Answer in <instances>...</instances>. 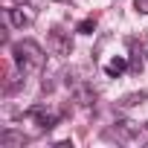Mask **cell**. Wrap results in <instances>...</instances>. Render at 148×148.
<instances>
[{
	"label": "cell",
	"mask_w": 148,
	"mask_h": 148,
	"mask_svg": "<svg viewBox=\"0 0 148 148\" xmlns=\"http://www.w3.org/2000/svg\"><path fill=\"white\" fill-rule=\"evenodd\" d=\"M44 49L35 44V41H21V44H15V61H18V67L23 70V73H35V70H41L44 67Z\"/></svg>",
	"instance_id": "6da1fadb"
},
{
	"label": "cell",
	"mask_w": 148,
	"mask_h": 148,
	"mask_svg": "<svg viewBox=\"0 0 148 148\" xmlns=\"http://www.w3.org/2000/svg\"><path fill=\"white\" fill-rule=\"evenodd\" d=\"M35 18H38V12L32 9V6H26V3H18L15 9H9V21L15 23V26H32L35 23Z\"/></svg>",
	"instance_id": "7a4b0ae2"
},
{
	"label": "cell",
	"mask_w": 148,
	"mask_h": 148,
	"mask_svg": "<svg viewBox=\"0 0 148 148\" xmlns=\"http://www.w3.org/2000/svg\"><path fill=\"white\" fill-rule=\"evenodd\" d=\"M23 145H26V136L12 131V128H6L3 134H0V148H23Z\"/></svg>",
	"instance_id": "3957f363"
},
{
	"label": "cell",
	"mask_w": 148,
	"mask_h": 148,
	"mask_svg": "<svg viewBox=\"0 0 148 148\" xmlns=\"http://www.w3.org/2000/svg\"><path fill=\"white\" fill-rule=\"evenodd\" d=\"M73 99H76L79 105H84V108H87V105H93V102H96V90H93V87L79 84V87H73Z\"/></svg>",
	"instance_id": "277c9868"
},
{
	"label": "cell",
	"mask_w": 148,
	"mask_h": 148,
	"mask_svg": "<svg viewBox=\"0 0 148 148\" xmlns=\"http://www.w3.org/2000/svg\"><path fill=\"white\" fill-rule=\"evenodd\" d=\"M49 44H52V49H55L58 55H70V52H73L70 38H64L61 32H52V35H49Z\"/></svg>",
	"instance_id": "5b68a950"
},
{
	"label": "cell",
	"mask_w": 148,
	"mask_h": 148,
	"mask_svg": "<svg viewBox=\"0 0 148 148\" xmlns=\"http://www.w3.org/2000/svg\"><path fill=\"white\" fill-rule=\"evenodd\" d=\"M128 70V61L125 58H113V61H108L105 64V73H108V76L113 79V76H119V73H125Z\"/></svg>",
	"instance_id": "8992f818"
},
{
	"label": "cell",
	"mask_w": 148,
	"mask_h": 148,
	"mask_svg": "<svg viewBox=\"0 0 148 148\" xmlns=\"http://www.w3.org/2000/svg\"><path fill=\"white\" fill-rule=\"evenodd\" d=\"M145 99H148V93H128L119 105H122V108H134V105H139V102H145Z\"/></svg>",
	"instance_id": "52a82bcc"
},
{
	"label": "cell",
	"mask_w": 148,
	"mask_h": 148,
	"mask_svg": "<svg viewBox=\"0 0 148 148\" xmlns=\"http://www.w3.org/2000/svg\"><path fill=\"white\" fill-rule=\"evenodd\" d=\"M76 32H79V35H93V32H96V21H93V18H84V21L76 26Z\"/></svg>",
	"instance_id": "ba28073f"
},
{
	"label": "cell",
	"mask_w": 148,
	"mask_h": 148,
	"mask_svg": "<svg viewBox=\"0 0 148 148\" xmlns=\"http://www.w3.org/2000/svg\"><path fill=\"white\" fill-rule=\"evenodd\" d=\"M134 9L139 15H148V0H134Z\"/></svg>",
	"instance_id": "9c48e42d"
}]
</instances>
